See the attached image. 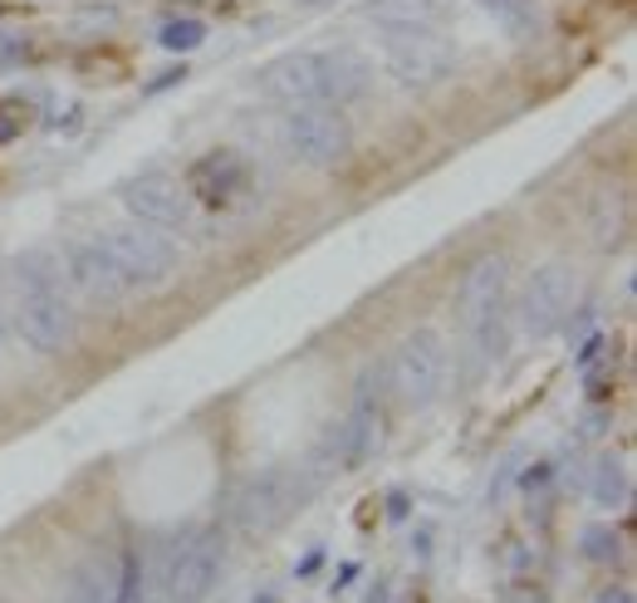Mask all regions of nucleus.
Wrapping results in <instances>:
<instances>
[{
  "label": "nucleus",
  "mask_w": 637,
  "mask_h": 603,
  "mask_svg": "<svg viewBox=\"0 0 637 603\" xmlns=\"http://www.w3.org/2000/svg\"><path fill=\"white\" fill-rule=\"evenodd\" d=\"M378 441H383V413H378V397H373L368 383H363L354 407H348V417L328 432L318 461H324L328 471H334V466H358V461H368L373 451H378Z\"/></svg>",
  "instance_id": "nucleus-8"
},
{
  "label": "nucleus",
  "mask_w": 637,
  "mask_h": 603,
  "mask_svg": "<svg viewBox=\"0 0 637 603\" xmlns=\"http://www.w3.org/2000/svg\"><path fill=\"white\" fill-rule=\"evenodd\" d=\"M373 20L383 30H431L441 20L437 0H373Z\"/></svg>",
  "instance_id": "nucleus-15"
},
{
  "label": "nucleus",
  "mask_w": 637,
  "mask_h": 603,
  "mask_svg": "<svg viewBox=\"0 0 637 603\" xmlns=\"http://www.w3.org/2000/svg\"><path fill=\"white\" fill-rule=\"evenodd\" d=\"M25 123H30L25 108H20V104H6V108H0V143H10L20 128H25Z\"/></svg>",
  "instance_id": "nucleus-20"
},
{
  "label": "nucleus",
  "mask_w": 637,
  "mask_h": 603,
  "mask_svg": "<svg viewBox=\"0 0 637 603\" xmlns=\"http://www.w3.org/2000/svg\"><path fill=\"white\" fill-rule=\"evenodd\" d=\"M457 310L466 329H471L481 358H495L505 349V260L500 256H481L461 280Z\"/></svg>",
  "instance_id": "nucleus-2"
},
{
  "label": "nucleus",
  "mask_w": 637,
  "mask_h": 603,
  "mask_svg": "<svg viewBox=\"0 0 637 603\" xmlns=\"http://www.w3.org/2000/svg\"><path fill=\"white\" fill-rule=\"evenodd\" d=\"M584 554H588V560H598V564L618 560V534H613L608 526H594V530H584Z\"/></svg>",
  "instance_id": "nucleus-19"
},
{
  "label": "nucleus",
  "mask_w": 637,
  "mask_h": 603,
  "mask_svg": "<svg viewBox=\"0 0 637 603\" xmlns=\"http://www.w3.org/2000/svg\"><path fill=\"white\" fill-rule=\"evenodd\" d=\"M476 6H485V10H491V15L500 20V25L515 30V35L534 30V6H530V0H476Z\"/></svg>",
  "instance_id": "nucleus-18"
},
{
  "label": "nucleus",
  "mask_w": 637,
  "mask_h": 603,
  "mask_svg": "<svg viewBox=\"0 0 637 603\" xmlns=\"http://www.w3.org/2000/svg\"><path fill=\"white\" fill-rule=\"evenodd\" d=\"M104 246H108L113 266H118L123 284H163L177 270V250L157 226H143V221L123 226V231H113Z\"/></svg>",
  "instance_id": "nucleus-6"
},
{
  "label": "nucleus",
  "mask_w": 637,
  "mask_h": 603,
  "mask_svg": "<svg viewBox=\"0 0 637 603\" xmlns=\"http://www.w3.org/2000/svg\"><path fill=\"white\" fill-rule=\"evenodd\" d=\"M0 334H6V324H0Z\"/></svg>",
  "instance_id": "nucleus-26"
},
{
  "label": "nucleus",
  "mask_w": 637,
  "mask_h": 603,
  "mask_svg": "<svg viewBox=\"0 0 637 603\" xmlns=\"http://www.w3.org/2000/svg\"><path fill=\"white\" fill-rule=\"evenodd\" d=\"M294 500H304V491L294 486V476L290 471H265L241 491L236 516H241L246 530H275L280 520L294 510Z\"/></svg>",
  "instance_id": "nucleus-12"
},
{
  "label": "nucleus",
  "mask_w": 637,
  "mask_h": 603,
  "mask_svg": "<svg viewBox=\"0 0 637 603\" xmlns=\"http://www.w3.org/2000/svg\"><path fill=\"white\" fill-rule=\"evenodd\" d=\"M118 197L143 226H157V231H177V226H187V201H181V187L167 173L128 177Z\"/></svg>",
  "instance_id": "nucleus-11"
},
{
  "label": "nucleus",
  "mask_w": 637,
  "mask_h": 603,
  "mask_svg": "<svg viewBox=\"0 0 637 603\" xmlns=\"http://www.w3.org/2000/svg\"><path fill=\"white\" fill-rule=\"evenodd\" d=\"M70 329H74V314H70V304H64V294L54 290V284H40V290L25 294V304H20V334H25L30 349L54 354V349H64Z\"/></svg>",
  "instance_id": "nucleus-13"
},
{
  "label": "nucleus",
  "mask_w": 637,
  "mask_h": 603,
  "mask_svg": "<svg viewBox=\"0 0 637 603\" xmlns=\"http://www.w3.org/2000/svg\"><path fill=\"white\" fill-rule=\"evenodd\" d=\"M623 496H628V471H623V461L603 457L594 471V500L598 506H623Z\"/></svg>",
  "instance_id": "nucleus-17"
},
{
  "label": "nucleus",
  "mask_w": 637,
  "mask_h": 603,
  "mask_svg": "<svg viewBox=\"0 0 637 603\" xmlns=\"http://www.w3.org/2000/svg\"><path fill=\"white\" fill-rule=\"evenodd\" d=\"M383 60H388V74L403 89L441 84L457 70V50L441 35H431V30H388V54Z\"/></svg>",
  "instance_id": "nucleus-4"
},
{
  "label": "nucleus",
  "mask_w": 637,
  "mask_h": 603,
  "mask_svg": "<svg viewBox=\"0 0 637 603\" xmlns=\"http://www.w3.org/2000/svg\"><path fill=\"white\" fill-rule=\"evenodd\" d=\"M246 187H250V167H246L241 153H231V147L197 157V163L187 167V191H191V201H201L207 211L231 207V201L241 197Z\"/></svg>",
  "instance_id": "nucleus-10"
},
{
  "label": "nucleus",
  "mask_w": 637,
  "mask_h": 603,
  "mask_svg": "<svg viewBox=\"0 0 637 603\" xmlns=\"http://www.w3.org/2000/svg\"><path fill=\"white\" fill-rule=\"evenodd\" d=\"M284 143L300 163L334 167L354 147V128L344 123V108H290L284 118Z\"/></svg>",
  "instance_id": "nucleus-5"
},
{
  "label": "nucleus",
  "mask_w": 637,
  "mask_h": 603,
  "mask_svg": "<svg viewBox=\"0 0 637 603\" xmlns=\"http://www.w3.org/2000/svg\"><path fill=\"white\" fill-rule=\"evenodd\" d=\"M207 40V25H201V20H167L163 30H157V44H163L167 54H191L197 50V44Z\"/></svg>",
  "instance_id": "nucleus-16"
},
{
  "label": "nucleus",
  "mask_w": 637,
  "mask_h": 603,
  "mask_svg": "<svg viewBox=\"0 0 637 603\" xmlns=\"http://www.w3.org/2000/svg\"><path fill=\"white\" fill-rule=\"evenodd\" d=\"M30 60V44L20 35H0V70H10V64H25Z\"/></svg>",
  "instance_id": "nucleus-21"
},
{
  "label": "nucleus",
  "mask_w": 637,
  "mask_h": 603,
  "mask_svg": "<svg viewBox=\"0 0 637 603\" xmlns=\"http://www.w3.org/2000/svg\"><path fill=\"white\" fill-rule=\"evenodd\" d=\"M544 486H550V466H534V471L525 476V491L534 496V491H544Z\"/></svg>",
  "instance_id": "nucleus-23"
},
{
  "label": "nucleus",
  "mask_w": 637,
  "mask_h": 603,
  "mask_svg": "<svg viewBox=\"0 0 637 603\" xmlns=\"http://www.w3.org/2000/svg\"><path fill=\"white\" fill-rule=\"evenodd\" d=\"M255 84L290 108H344L368 94L373 70L354 50H294L270 60Z\"/></svg>",
  "instance_id": "nucleus-1"
},
{
  "label": "nucleus",
  "mask_w": 637,
  "mask_h": 603,
  "mask_svg": "<svg viewBox=\"0 0 637 603\" xmlns=\"http://www.w3.org/2000/svg\"><path fill=\"white\" fill-rule=\"evenodd\" d=\"M221 554H226L221 530H201L197 540L173 560V574H167V594H173V603H201L207 599L216 574H221Z\"/></svg>",
  "instance_id": "nucleus-9"
},
{
  "label": "nucleus",
  "mask_w": 637,
  "mask_h": 603,
  "mask_svg": "<svg viewBox=\"0 0 637 603\" xmlns=\"http://www.w3.org/2000/svg\"><path fill=\"white\" fill-rule=\"evenodd\" d=\"M64 266H70V280L79 284V294H88V300H98V304L118 300V294L128 290L104 241H79V246H70Z\"/></svg>",
  "instance_id": "nucleus-14"
},
{
  "label": "nucleus",
  "mask_w": 637,
  "mask_h": 603,
  "mask_svg": "<svg viewBox=\"0 0 637 603\" xmlns=\"http://www.w3.org/2000/svg\"><path fill=\"white\" fill-rule=\"evenodd\" d=\"M568 310H574V270L568 266H540L525 280V294H520V324H525V334L530 339L560 334Z\"/></svg>",
  "instance_id": "nucleus-7"
},
{
  "label": "nucleus",
  "mask_w": 637,
  "mask_h": 603,
  "mask_svg": "<svg viewBox=\"0 0 637 603\" xmlns=\"http://www.w3.org/2000/svg\"><path fill=\"white\" fill-rule=\"evenodd\" d=\"M187 79V70H167V74H157L153 84H147V94H163V89H173V84H181Z\"/></svg>",
  "instance_id": "nucleus-22"
},
{
  "label": "nucleus",
  "mask_w": 637,
  "mask_h": 603,
  "mask_svg": "<svg viewBox=\"0 0 637 603\" xmlns=\"http://www.w3.org/2000/svg\"><path fill=\"white\" fill-rule=\"evenodd\" d=\"M388 506H393V520H403V516H407V496H393Z\"/></svg>",
  "instance_id": "nucleus-25"
},
{
  "label": "nucleus",
  "mask_w": 637,
  "mask_h": 603,
  "mask_svg": "<svg viewBox=\"0 0 637 603\" xmlns=\"http://www.w3.org/2000/svg\"><path fill=\"white\" fill-rule=\"evenodd\" d=\"M447 383V344L437 329H417L393 354V388L407 407H431Z\"/></svg>",
  "instance_id": "nucleus-3"
},
{
  "label": "nucleus",
  "mask_w": 637,
  "mask_h": 603,
  "mask_svg": "<svg viewBox=\"0 0 637 603\" xmlns=\"http://www.w3.org/2000/svg\"><path fill=\"white\" fill-rule=\"evenodd\" d=\"M598 603H633V594L623 584H608V589H598Z\"/></svg>",
  "instance_id": "nucleus-24"
}]
</instances>
